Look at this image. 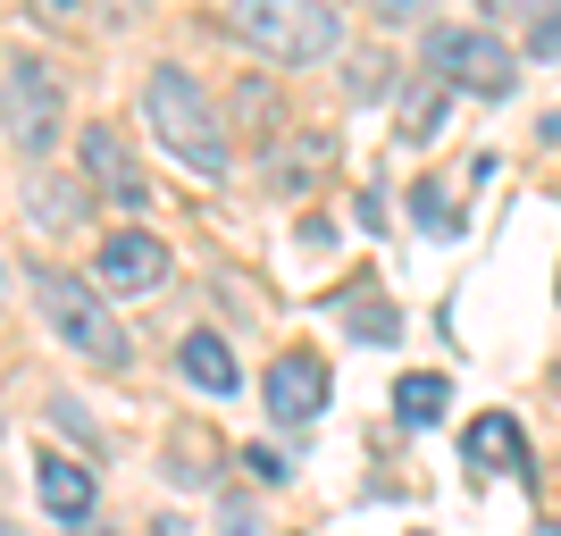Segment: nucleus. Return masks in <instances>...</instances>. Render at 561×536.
<instances>
[{
  "mask_svg": "<svg viewBox=\"0 0 561 536\" xmlns=\"http://www.w3.org/2000/svg\"><path fill=\"white\" fill-rule=\"evenodd\" d=\"M0 126L18 151H50L59 142V84H50L34 59H9L0 68Z\"/></svg>",
  "mask_w": 561,
  "mask_h": 536,
  "instance_id": "39448f33",
  "label": "nucleus"
},
{
  "mask_svg": "<svg viewBox=\"0 0 561 536\" xmlns=\"http://www.w3.org/2000/svg\"><path fill=\"white\" fill-rule=\"evenodd\" d=\"M445 402H453V386H445L436 369H411V377L394 386V411H402V427H436V420H445Z\"/></svg>",
  "mask_w": 561,
  "mask_h": 536,
  "instance_id": "f8f14e48",
  "label": "nucleus"
},
{
  "mask_svg": "<svg viewBox=\"0 0 561 536\" xmlns=\"http://www.w3.org/2000/svg\"><path fill=\"white\" fill-rule=\"evenodd\" d=\"M176 369H185L202 395H234V352H227V335H185V344H176Z\"/></svg>",
  "mask_w": 561,
  "mask_h": 536,
  "instance_id": "9d476101",
  "label": "nucleus"
},
{
  "mask_svg": "<svg viewBox=\"0 0 561 536\" xmlns=\"http://www.w3.org/2000/svg\"><path fill=\"white\" fill-rule=\"evenodd\" d=\"M469 461L478 469H528V444H519V427L503 411H486V420L469 427Z\"/></svg>",
  "mask_w": 561,
  "mask_h": 536,
  "instance_id": "9b49d317",
  "label": "nucleus"
},
{
  "mask_svg": "<svg viewBox=\"0 0 561 536\" xmlns=\"http://www.w3.org/2000/svg\"><path fill=\"white\" fill-rule=\"evenodd\" d=\"M101 285L110 294H151V285L168 277V243L160 235H142V227H126V235H101Z\"/></svg>",
  "mask_w": 561,
  "mask_h": 536,
  "instance_id": "0eeeda50",
  "label": "nucleus"
},
{
  "mask_svg": "<svg viewBox=\"0 0 561 536\" xmlns=\"http://www.w3.org/2000/svg\"><path fill=\"white\" fill-rule=\"evenodd\" d=\"M34 487H43V503L59 520H84V512H93V469L68 461V453H43V461H34Z\"/></svg>",
  "mask_w": 561,
  "mask_h": 536,
  "instance_id": "1a4fd4ad",
  "label": "nucleus"
},
{
  "mask_svg": "<svg viewBox=\"0 0 561 536\" xmlns=\"http://www.w3.org/2000/svg\"><path fill=\"white\" fill-rule=\"evenodd\" d=\"M427 76H436V84H461V93L503 101L519 84V59L494 43V34H478V25H436V34H427Z\"/></svg>",
  "mask_w": 561,
  "mask_h": 536,
  "instance_id": "20e7f679",
  "label": "nucleus"
},
{
  "mask_svg": "<svg viewBox=\"0 0 561 536\" xmlns=\"http://www.w3.org/2000/svg\"><path fill=\"white\" fill-rule=\"evenodd\" d=\"M243 469H252L260 487H285V453L277 444H243Z\"/></svg>",
  "mask_w": 561,
  "mask_h": 536,
  "instance_id": "2eb2a0df",
  "label": "nucleus"
},
{
  "mask_svg": "<svg viewBox=\"0 0 561 536\" xmlns=\"http://www.w3.org/2000/svg\"><path fill=\"white\" fill-rule=\"evenodd\" d=\"M377 9H386V18H411V9H420V0H377Z\"/></svg>",
  "mask_w": 561,
  "mask_h": 536,
  "instance_id": "dca6fc26",
  "label": "nucleus"
},
{
  "mask_svg": "<svg viewBox=\"0 0 561 536\" xmlns=\"http://www.w3.org/2000/svg\"><path fill=\"white\" fill-rule=\"evenodd\" d=\"M445 93H453V84H436V76H420V84L402 93V142H427L436 126H445V110H453Z\"/></svg>",
  "mask_w": 561,
  "mask_h": 536,
  "instance_id": "ddd939ff",
  "label": "nucleus"
},
{
  "mask_svg": "<svg viewBox=\"0 0 561 536\" xmlns=\"http://www.w3.org/2000/svg\"><path fill=\"white\" fill-rule=\"evenodd\" d=\"M0 536H9V520H0Z\"/></svg>",
  "mask_w": 561,
  "mask_h": 536,
  "instance_id": "a211bd4d",
  "label": "nucleus"
},
{
  "mask_svg": "<svg viewBox=\"0 0 561 536\" xmlns=\"http://www.w3.org/2000/svg\"><path fill=\"white\" fill-rule=\"evenodd\" d=\"M411 227H427V235H461V210H445V193L420 185V193H411Z\"/></svg>",
  "mask_w": 561,
  "mask_h": 536,
  "instance_id": "4468645a",
  "label": "nucleus"
},
{
  "mask_svg": "<svg viewBox=\"0 0 561 536\" xmlns=\"http://www.w3.org/2000/svg\"><path fill=\"white\" fill-rule=\"evenodd\" d=\"M84 176L110 193L117 210H151V185H142V168L126 160V142H117L110 126H84Z\"/></svg>",
  "mask_w": 561,
  "mask_h": 536,
  "instance_id": "6e6552de",
  "label": "nucleus"
},
{
  "mask_svg": "<svg viewBox=\"0 0 561 536\" xmlns=\"http://www.w3.org/2000/svg\"><path fill=\"white\" fill-rule=\"evenodd\" d=\"M537 536H561V520H545V528H537Z\"/></svg>",
  "mask_w": 561,
  "mask_h": 536,
  "instance_id": "f3484780",
  "label": "nucleus"
},
{
  "mask_svg": "<svg viewBox=\"0 0 561 536\" xmlns=\"http://www.w3.org/2000/svg\"><path fill=\"white\" fill-rule=\"evenodd\" d=\"M319 411H328V369H319L310 352H277V361H268V420L310 427Z\"/></svg>",
  "mask_w": 561,
  "mask_h": 536,
  "instance_id": "423d86ee",
  "label": "nucleus"
},
{
  "mask_svg": "<svg viewBox=\"0 0 561 536\" xmlns=\"http://www.w3.org/2000/svg\"><path fill=\"white\" fill-rule=\"evenodd\" d=\"M142 117H151V135H160L185 168H202V176H218V168H227L218 110L202 101V84H193L185 68H151V76H142Z\"/></svg>",
  "mask_w": 561,
  "mask_h": 536,
  "instance_id": "f03ea898",
  "label": "nucleus"
},
{
  "mask_svg": "<svg viewBox=\"0 0 561 536\" xmlns=\"http://www.w3.org/2000/svg\"><path fill=\"white\" fill-rule=\"evenodd\" d=\"M227 25H234V43H252L260 59H285V68H310V59H328L344 43L328 0H227Z\"/></svg>",
  "mask_w": 561,
  "mask_h": 536,
  "instance_id": "f257e3e1",
  "label": "nucleus"
},
{
  "mask_svg": "<svg viewBox=\"0 0 561 536\" xmlns=\"http://www.w3.org/2000/svg\"><path fill=\"white\" fill-rule=\"evenodd\" d=\"M34 310L50 319V335L68 352H84V361H101V369H126L135 361V344H126V327L101 310V294L84 277H68V269H34Z\"/></svg>",
  "mask_w": 561,
  "mask_h": 536,
  "instance_id": "7ed1b4c3",
  "label": "nucleus"
}]
</instances>
